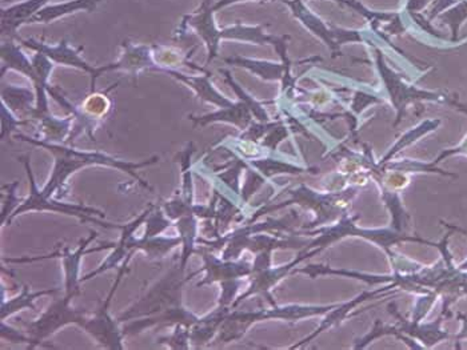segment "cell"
Listing matches in <instances>:
<instances>
[{
	"label": "cell",
	"instance_id": "3957f363",
	"mask_svg": "<svg viewBox=\"0 0 467 350\" xmlns=\"http://www.w3.org/2000/svg\"><path fill=\"white\" fill-rule=\"evenodd\" d=\"M23 163L27 176H29V195L11 214L5 225H10L16 217L26 214V212H56V214L78 217L82 223H94V224L99 225V227L109 228V230H121L123 228V225L110 224V223L96 219V216L102 217V219L106 216V214L99 211V209L91 208V207L83 206V204H64L56 200H51V198L43 195L42 191H39V188H38L34 175H32L31 167H29V159H23Z\"/></svg>",
	"mask_w": 467,
	"mask_h": 350
},
{
	"label": "cell",
	"instance_id": "52a82bcc",
	"mask_svg": "<svg viewBox=\"0 0 467 350\" xmlns=\"http://www.w3.org/2000/svg\"><path fill=\"white\" fill-rule=\"evenodd\" d=\"M19 42L26 45V47L47 56V58L55 64L74 67V69H80V71H85L86 74L90 75L91 93H94L96 79L101 77V72H99V67L90 66V64L80 56V51L83 50V47H71L67 40H61L58 45H47L46 43L38 42V40L34 39H19Z\"/></svg>",
	"mask_w": 467,
	"mask_h": 350
},
{
	"label": "cell",
	"instance_id": "44dd1931",
	"mask_svg": "<svg viewBox=\"0 0 467 350\" xmlns=\"http://www.w3.org/2000/svg\"><path fill=\"white\" fill-rule=\"evenodd\" d=\"M256 167H258L259 169H261L262 172H263L266 176H272V175L277 174H299L301 172V169L296 168V167L293 166H288V164H272L270 163L269 160L267 161H255Z\"/></svg>",
	"mask_w": 467,
	"mask_h": 350
},
{
	"label": "cell",
	"instance_id": "4fadbf2b",
	"mask_svg": "<svg viewBox=\"0 0 467 350\" xmlns=\"http://www.w3.org/2000/svg\"><path fill=\"white\" fill-rule=\"evenodd\" d=\"M182 245V239L178 237H147L143 236L140 239H135L134 236L129 237V248L131 252H138L142 250L146 253L150 260H163L172 249Z\"/></svg>",
	"mask_w": 467,
	"mask_h": 350
},
{
	"label": "cell",
	"instance_id": "cb8c5ba5",
	"mask_svg": "<svg viewBox=\"0 0 467 350\" xmlns=\"http://www.w3.org/2000/svg\"><path fill=\"white\" fill-rule=\"evenodd\" d=\"M2 338H5L11 343H26L29 344V346L31 344V338L29 336L23 335L11 327H5L4 322H2Z\"/></svg>",
	"mask_w": 467,
	"mask_h": 350
},
{
	"label": "cell",
	"instance_id": "7402d4cb",
	"mask_svg": "<svg viewBox=\"0 0 467 350\" xmlns=\"http://www.w3.org/2000/svg\"><path fill=\"white\" fill-rule=\"evenodd\" d=\"M8 195H7V201H5L4 204H3V209H2V225L4 227L5 223H7L8 217L11 216V214H13V207H15V209L18 208L19 200L16 199L15 196V190L18 188V183H13V185L8 184ZM13 209V211H15Z\"/></svg>",
	"mask_w": 467,
	"mask_h": 350
},
{
	"label": "cell",
	"instance_id": "5b68a950",
	"mask_svg": "<svg viewBox=\"0 0 467 350\" xmlns=\"http://www.w3.org/2000/svg\"><path fill=\"white\" fill-rule=\"evenodd\" d=\"M98 237V233L91 231L90 237L83 240L80 242L79 247L72 252L70 248L64 247L61 249L55 250V252L50 253L47 256H42V257H21V258H3L4 263H15V264H29L37 263V261L46 260V258H61L62 265H63L64 272V296L67 297L74 298L75 296L79 295V268L80 261H82L83 256L88 255V253L101 252V250L109 249V248L114 247L115 244H104L98 248H91L88 249V245L91 244L93 240Z\"/></svg>",
	"mask_w": 467,
	"mask_h": 350
},
{
	"label": "cell",
	"instance_id": "484cf974",
	"mask_svg": "<svg viewBox=\"0 0 467 350\" xmlns=\"http://www.w3.org/2000/svg\"><path fill=\"white\" fill-rule=\"evenodd\" d=\"M447 228H450L452 231H457V232L466 234L467 236L466 231L461 230V228L455 227V225H447ZM460 268L463 269V271H467V260L463 264V265L460 266Z\"/></svg>",
	"mask_w": 467,
	"mask_h": 350
},
{
	"label": "cell",
	"instance_id": "d4e9b609",
	"mask_svg": "<svg viewBox=\"0 0 467 350\" xmlns=\"http://www.w3.org/2000/svg\"><path fill=\"white\" fill-rule=\"evenodd\" d=\"M458 319L463 322V330L457 336V340H466L467 338V316L466 314L458 313Z\"/></svg>",
	"mask_w": 467,
	"mask_h": 350
},
{
	"label": "cell",
	"instance_id": "277c9868",
	"mask_svg": "<svg viewBox=\"0 0 467 350\" xmlns=\"http://www.w3.org/2000/svg\"><path fill=\"white\" fill-rule=\"evenodd\" d=\"M72 298L63 296L61 300L54 301L47 311L40 314L39 319L24 324L26 333L31 338L29 348L42 346L43 341L55 335L67 325H78L83 328L88 319V312L85 309H74L71 306Z\"/></svg>",
	"mask_w": 467,
	"mask_h": 350
},
{
	"label": "cell",
	"instance_id": "7a4b0ae2",
	"mask_svg": "<svg viewBox=\"0 0 467 350\" xmlns=\"http://www.w3.org/2000/svg\"><path fill=\"white\" fill-rule=\"evenodd\" d=\"M201 272L196 271L185 277V271L179 265L174 266L166 276L162 277L155 285L150 288L134 306L124 312L118 322H126L135 319L155 316L167 309L182 306L183 285Z\"/></svg>",
	"mask_w": 467,
	"mask_h": 350
},
{
	"label": "cell",
	"instance_id": "2e32d148",
	"mask_svg": "<svg viewBox=\"0 0 467 350\" xmlns=\"http://www.w3.org/2000/svg\"><path fill=\"white\" fill-rule=\"evenodd\" d=\"M2 74L7 69H13L23 77H29L31 82L35 79V69L32 61H29L23 51L13 42L3 43L2 45Z\"/></svg>",
	"mask_w": 467,
	"mask_h": 350
},
{
	"label": "cell",
	"instance_id": "603a6c76",
	"mask_svg": "<svg viewBox=\"0 0 467 350\" xmlns=\"http://www.w3.org/2000/svg\"><path fill=\"white\" fill-rule=\"evenodd\" d=\"M27 121H21L19 118H16L15 115L10 111V110L5 109L3 106L2 109V139H4L5 134H8L10 136L11 132L15 131L16 126H21V124H26Z\"/></svg>",
	"mask_w": 467,
	"mask_h": 350
},
{
	"label": "cell",
	"instance_id": "9c48e42d",
	"mask_svg": "<svg viewBox=\"0 0 467 350\" xmlns=\"http://www.w3.org/2000/svg\"><path fill=\"white\" fill-rule=\"evenodd\" d=\"M155 206L148 207L146 211L142 212L140 216H138L137 219L132 220L129 224H124L121 228V234L119 237V241L114 245V250H113L112 255L104 261L99 268H96V271L91 272V273L86 274L85 277L80 279V282L88 281V280L94 279V277L99 276V274L104 273V272L110 271V269L117 268V266L123 264V261L126 260L129 256H134V252H131L129 248V240L138 230H139L140 225L143 223H146L147 217L150 216L151 212L154 211Z\"/></svg>",
	"mask_w": 467,
	"mask_h": 350
},
{
	"label": "cell",
	"instance_id": "e0dca14e",
	"mask_svg": "<svg viewBox=\"0 0 467 350\" xmlns=\"http://www.w3.org/2000/svg\"><path fill=\"white\" fill-rule=\"evenodd\" d=\"M3 106L10 110L11 112H26L31 117L35 107L32 103H37V94H32L29 88L13 87L7 85L2 88Z\"/></svg>",
	"mask_w": 467,
	"mask_h": 350
},
{
	"label": "cell",
	"instance_id": "ba28073f",
	"mask_svg": "<svg viewBox=\"0 0 467 350\" xmlns=\"http://www.w3.org/2000/svg\"><path fill=\"white\" fill-rule=\"evenodd\" d=\"M196 253L201 255L204 261V266L199 269V272L201 273L206 272L204 279L196 284L198 288L214 284V282H221L222 287L235 284V282H238V279L248 276L253 271V268L247 263H233V261L225 260V258L221 260L206 250H196Z\"/></svg>",
	"mask_w": 467,
	"mask_h": 350
},
{
	"label": "cell",
	"instance_id": "6da1fadb",
	"mask_svg": "<svg viewBox=\"0 0 467 350\" xmlns=\"http://www.w3.org/2000/svg\"><path fill=\"white\" fill-rule=\"evenodd\" d=\"M15 139L45 148V150L53 153L54 160H55L53 174H51L50 180L42 190L43 195L47 196V198H51L56 191L63 188L71 175L80 171V169L88 168V167H109V168L118 169V171L129 175L143 188L153 191L150 184L138 175V171L145 168V167L158 163V156H154V158L140 161V163H132V161L118 160L114 156L99 152V151L75 150V148L67 147V145L55 144V142H48L45 140H35L32 137L23 136V134H15Z\"/></svg>",
	"mask_w": 467,
	"mask_h": 350
},
{
	"label": "cell",
	"instance_id": "5bb4252c",
	"mask_svg": "<svg viewBox=\"0 0 467 350\" xmlns=\"http://www.w3.org/2000/svg\"><path fill=\"white\" fill-rule=\"evenodd\" d=\"M107 93L109 91L98 94L91 93L90 96H88V99L83 102L82 107L72 111L74 118H78L83 126L88 128V134L93 140H96V137L91 134L94 121L101 120L102 118L106 117L107 112L110 111V107H112V102H110Z\"/></svg>",
	"mask_w": 467,
	"mask_h": 350
},
{
	"label": "cell",
	"instance_id": "8fae6325",
	"mask_svg": "<svg viewBox=\"0 0 467 350\" xmlns=\"http://www.w3.org/2000/svg\"><path fill=\"white\" fill-rule=\"evenodd\" d=\"M50 0H24L13 7L2 8V35L15 37L19 27L29 23L32 18L47 5Z\"/></svg>",
	"mask_w": 467,
	"mask_h": 350
},
{
	"label": "cell",
	"instance_id": "7c38bea8",
	"mask_svg": "<svg viewBox=\"0 0 467 350\" xmlns=\"http://www.w3.org/2000/svg\"><path fill=\"white\" fill-rule=\"evenodd\" d=\"M209 2L210 0H204L201 10L196 11V13L186 15L185 18H183L180 28L183 29L186 28V27H190V28L196 29V31L204 37V42L209 45L210 61L214 58L215 51H217L218 37H220V35L217 34V31H215L214 28V24H213V11L210 10V8H207Z\"/></svg>",
	"mask_w": 467,
	"mask_h": 350
},
{
	"label": "cell",
	"instance_id": "ac0fdd59",
	"mask_svg": "<svg viewBox=\"0 0 467 350\" xmlns=\"http://www.w3.org/2000/svg\"><path fill=\"white\" fill-rule=\"evenodd\" d=\"M58 289H45L40 292H31L27 285H23L21 293L16 297L11 298L8 301H2V309H0V319L4 322L8 317L13 314L18 313V312L23 311V309H32L35 311V300L42 297V296L55 295Z\"/></svg>",
	"mask_w": 467,
	"mask_h": 350
},
{
	"label": "cell",
	"instance_id": "d6986e66",
	"mask_svg": "<svg viewBox=\"0 0 467 350\" xmlns=\"http://www.w3.org/2000/svg\"><path fill=\"white\" fill-rule=\"evenodd\" d=\"M74 118V115L66 118H58L51 114L43 115L42 118H38L43 140L61 144V142H63L67 134H70V128H71Z\"/></svg>",
	"mask_w": 467,
	"mask_h": 350
},
{
	"label": "cell",
	"instance_id": "ffe728a7",
	"mask_svg": "<svg viewBox=\"0 0 467 350\" xmlns=\"http://www.w3.org/2000/svg\"><path fill=\"white\" fill-rule=\"evenodd\" d=\"M159 344H166L170 349H190V328L175 325L174 333L169 338H159Z\"/></svg>",
	"mask_w": 467,
	"mask_h": 350
},
{
	"label": "cell",
	"instance_id": "8992f818",
	"mask_svg": "<svg viewBox=\"0 0 467 350\" xmlns=\"http://www.w3.org/2000/svg\"><path fill=\"white\" fill-rule=\"evenodd\" d=\"M132 256H129L126 260L121 264V268L118 271L117 281L113 285L112 290H110L109 296L106 300L102 304L101 308L88 317L86 324L83 325L82 330H85L88 335H90L96 343L101 344L102 346L107 349H123V338H126L123 333V330L119 328L121 322H115L109 314V306L112 304L114 293L117 292L119 284H121V279L124 274L129 272V263L131 260Z\"/></svg>",
	"mask_w": 467,
	"mask_h": 350
},
{
	"label": "cell",
	"instance_id": "30bf717a",
	"mask_svg": "<svg viewBox=\"0 0 467 350\" xmlns=\"http://www.w3.org/2000/svg\"><path fill=\"white\" fill-rule=\"evenodd\" d=\"M121 47H123V53H121V59L117 63L101 67L102 74L107 71H124L138 75L145 69H153L154 71L156 64L154 61L153 47L135 45L129 42H124Z\"/></svg>",
	"mask_w": 467,
	"mask_h": 350
},
{
	"label": "cell",
	"instance_id": "9a60e30c",
	"mask_svg": "<svg viewBox=\"0 0 467 350\" xmlns=\"http://www.w3.org/2000/svg\"><path fill=\"white\" fill-rule=\"evenodd\" d=\"M155 71L164 72L174 79L179 80L180 83H185L191 90L196 91L199 98L209 102V103L218 104V106L228 104V101H225L210 85L209 75L207 77H188V75H183L170 69H156Z\"/></svg>",
	"mask_w": 467,
	"mask_h": 350
}]
</instances>
